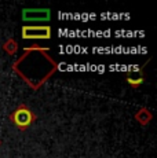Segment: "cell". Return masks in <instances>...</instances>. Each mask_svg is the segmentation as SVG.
<instances>
[{"label": "cell", "mask_w": 157, "mask_h": 158, "mask_svg": "<svg viewBox=\"0 0 157 158\" xmlns=\"http://www.w3.org/2000/svg\"><path fill=\"white\" fill-rule=\"evenodd\" d=\"M22 37L28 39V40L50 39L51 37V28L50 26H23Z\"/></svg>", "instance_id": "cell-1"}, {"label": "cell", "mask_w": 157, "mask_h": 158, "mask_svg": "<svg viewBox=\"0 0 157 158\" xmlns=\"http://www.w3.org/2000/svg\"><path fill=\"white\" fill-rule=\"evenodd\" d=\"M33 120H35V115H33V113L29 110L28 107L17 109V110L14 111V114H13L14 124H15L18 128H21V129L28 128V127L33 123Z\"/></svg>", "instance_id": "cell-2"}, {"label": "cell", "mask_w": 157, "mask_h": 158, "mask_svg": "<svg viewBox=\"0 0 157 158\" xmlns=\"http://www.w3.org/2000/svg\"><path fill=\"white\" fill-rule=\"evenodd\" d=\"M50 10L48 8H28V10H23L22 13V18L23 21H48L50 19Z\"/></svg>", "instance_id": "cell-3"}, {"label": "cell", "mask_w": 157, "mask_h": 158, "mask_svg": "<svg viewBox=\"0 0 157 158\" xmlns=\"http://www.w3.org/2000/svg\"><path fill=\"white\" fill-rule=\"evenodd\" d=\"M128 83L129 84H132V85H135V87H137V85H139V84H142V83H143V78H142V77H139V78H138V80H131V78H128Z\"/></svg>", "instance_id": "cell-4"}]
</instances>
